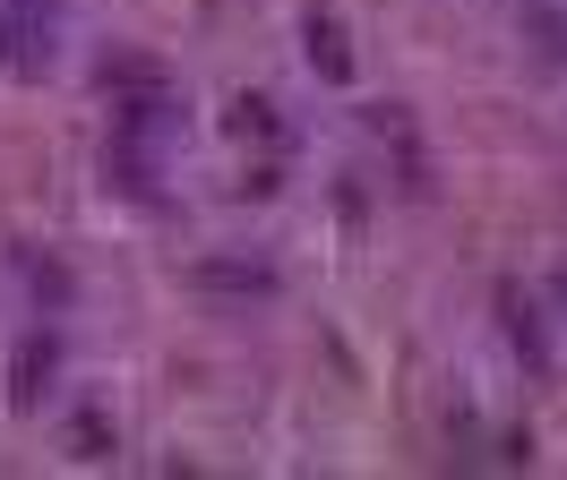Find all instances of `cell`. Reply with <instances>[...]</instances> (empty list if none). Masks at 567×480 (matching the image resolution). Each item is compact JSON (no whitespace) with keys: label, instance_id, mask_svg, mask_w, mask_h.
<instances>
[{"label":"cell","instance_id":"cell-1","mask_svg":"<svg viewBox=\"0 0 567 480\" xmlns=\"http://www.w3.org/2000/svg\"><path fill=\"white\" fill-rule=\"evenodd\" d=\"M310 61H319L327 77H353V52H344V27H336V18H310Z\"/></svg>","mask_w":567,"mask_h":480},{"label":"cell","instance_id":"cell-2","mask_svg":"<svg viewBox=\"0 0 567 480\" xmlns=\"http://www.w3.org/2000/svg\"><path fill=\"white\" fill-rule=\"evenodd\" d=\"M198 283H215V292H276V274H267V267H224V258H207Z\"/></svg>","mask_w":567,"mask_h":480}]
</instances>
